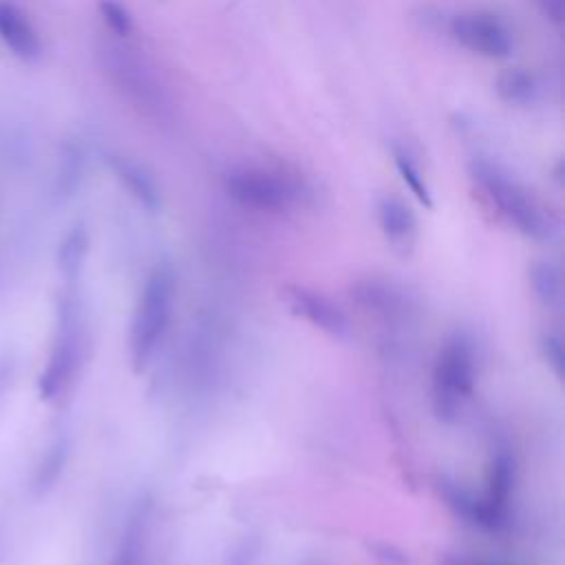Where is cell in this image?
Listing matches in <instances>:
<instances>
[{"label":"cell","mask_w":565,"mask_h":565,"mask_svg":"<svg viewBox=\"0 0 565 565\" xmlns=\"http://www.w3.org/2000/svg\"><path fill=\"white\" fill-rule=\"evenodd\" d=\"M468 177H471L479 197L486 201V206L493 208L495 215L501 221H506L510 228L537 241H546L552 237L554 221L550 212L530 195L526 186H521L515 177H510L506 170H501L490 162H482V159H475L468 166Z\"/></svg>","instance_id":"cell-1"},{"label":"cell","mask_w":565,"mask_h":565,"mask_svg":"<svg viewBox=\"0 0 565 565\" xmlns=\"http://www.w3.org/2000/svg\"><path fill=\"white\" fill-rule=\"evenodd\" d=\"M98 58L113 89L137 113L153 122L173 120V98H170L162 80L157 78L155 69L137 56V51L117 45V42H104Z\"/></svg>","instance_id":"cell-2"},{"label":"cell","mask_w":565,"mask_h":565,"mask_svg":"<svg viewBox=\"0 0 565 565\" xmlns=\"http://www.w3.org/2000/svg\"><path fill=\"white\" fill-rule=\"evenodd\" d=\"M175 285V272L170 265H155L153 272L146 276L129 336V354L135 373L146 371L164 343L170 318H173Z\"/></svg>","instance_id":"cell-3"},{"label":"cell","mask_w":565,"mask_h":565,"mask_svg":"<svg viewBox=\"0 0 565 565\" xmlns=\"http://www.w3.org/2000/svg\"><path fill=\"white\" fill-rule=\"evenodd\" d=\"M84 360V327L76 283H67V290L58 305V327L53 347L42 371L38 389L42 400H58L76 382Z\"/></svg>","instance_id":"cell-4"},{"label":"cell","mask_w":565,"mask_h":565,"mask_svg":"<svg viewBox=\"0 0 565 565\" xmlns=\"http://www.w3.org/2000/svg\"><path fill=\"white\" fill-rule=\"evenodd\" d=\"M477 382L475 351L464 336L446 340L433 367V411L437 420L453 424L471 400Z\"/></svg>","instance_id":"cell-5"},{"label":"cell","mask_w":565,"mask_h":565,"mask_svg":"<svg viewBox=\"0 0 565 565\" xmlns=\"http://www.w3.org/2000/svg\"><path fill=\"white\" fill-rule=\"evenodd\" d=\"M223 188L237 204L250 210L272 212V215L290 210L301 197V190L292 177L261 166H239L228 170L223 177Z\"/></svg>","instance_id":"cell-6"},{"label":"cell","mask_w":565,"mask_h":565,"mask_svg":"<svg viewBox=\"0 0 565 565\" xmlns=\"http://www.w3.org/2000/svg\"><path fill=\"white\" fill-rule=\"evenodd\" d=\"M449 34L475 56L501 60L508 58L515 49V36L510 27L495 14L466 12L449 20Z\"/></svg>","instance_id":"cell-7"},{"label":"cell","mask_w":565,"mask_h":565,"mask_svg":"<svg viewBox=\"0 0 565 565\" xmlns=\"http://www.w3.org/2000/svg\"><path fill=\"white\" fill-rule=\"evenodd\" d=\"M285 303L292 309V314L301 316L303 321L321 329L327 336L347 338L351 332L347 314L332 298H327L321 292L309 290V287H287Z\"/></svg>","instance_id":"cell-8"},{"label":"cell","mask_w":565,"mask_h":565,"mask_svg":"<svg viewBox=\"0 0 565 565\" xmlns=\"http://www.w3.org/2000/svg\"><path fill=\"white\" fill-rule=\"evenodd\" d=\"M0 42L25 65H36L45 53L40 31L31 23L25 9L18 7L14 0H0Z\"/></svg>","instance_id":"cell-9"},{"label":"cell","mask_w":565,"mask_h":565,"mask_svg":"<svg viewBox=\"0 0 565 565\" xmlns=\"http://www.w3.org/2000/svg\"><path fill=\"white\" fill-rule=\"evenodd\" d=\"M515 486V462L506 451L497 453L488 473V490L482 506L475 510L479 524L486 528H504L508 524L510 499Z\"/></svg>","instance_id":"cell-10"},{"label":"cell","mask_w":565,"mask_h":565,"mask_svg":"<svg viewBox=\"0 0 565 565\" xmlns=\"http://www.w3.org/2000/svg\"><path fill=\"white\" fill-rule=\"evenodd\" d=\"M148 543H151V504L142 499L126 519L111 565H148Z\"/></svg>","instance_id":"cell-11"},{"label":"cell","mask_w":565,"mask_h":565,"mask_svg":"<svg viewBox=\"0 0 565 565\" xmlns=\"http://www.w3.org/2000/svg\"><path fill=\"white\" fill-rule=\"evenodd\" d=\"M378 223L385 239L396 250L409 252L418 239V219L413 210L398 197H382L378 201Z\"/></svg>","instance_id":"cell-12"},{"label":"cell","mask_w":565,"mask_h":565,"mask_svg":"<svg viewBox=\"0 0 565 565\" xmlns=\"http://www.w3.org/2000/svg\"><path fill=\"white\" fill-rule=\"evenodd\" d=\"M109 168L115 175V179L120 181L126 190H129V195L137 201V204L151 212H155L159 206H162V195H159L155 179L144 166L133 162V159L129 157L111 155Z\"/></svg>","instance_id":"cell-13"},{"label":"cell","mask_w":565,"mask_h":565,"mask_svg":"<svg viewBox=\"0 0 565 565\" xmlns=\"http://www.w3.org/2000/svg\"><path fill=\"white\" fill-rule=\"evenodd\" d=\"M495 93L510 106H528L539 98L541 84L535 73L521 67L501 71L495 80Z\"/></svg>","instance_id":"cell-14"},{"label":"cell","mask_w":565,"mask_h":565,"mask_svg":"<svg viewBox=\"0 0 565 565\" xmlns=\"http://www.w3.org/2000/svg\"><path fill=\"white\" fill-rule=\"evenodd\" d=\"M89 254V232L82 223H76L60 243L58 250V268L62 279L67 283H78L80 272L84 268V261H87Z\"/></svg>","instance_id":"cell-15"},{"label":"cell","mask_w":565,"mask_h":565,"mask_svg":"<svg viewBox=\"0 0 565 565\" xmlns=\"http://www.w3.org/2000/svg\"><path fill=\"white\" fill-rule=\"evenodd\" d=\"M84 166H87V157H84L82 146L69 142L62 148L56 177H53V193H56L58 199L73 197V193H76L78 186L82 184Z\"/></svg>","instance_id":"cell-16"},{"label":"cell","mask_w":565,"mask_h":565,"mask_svg":"<svg viewBox=\"0 0 565 565\" xmlns=\"http://www.w3.org/2000/svg\"><path fill=\"white\" fill-rule=\"evenodd\" d=\"M530 287L539 301L546 307H559L563 301V279L561 270L550 261L532 263L528 272Z\"/></svg>","instance_id":"cell-17"},{"label":"cell","mask_w":565,"mask_h":565,"mask_svg":"<svg viewBox=\"0 0 565 565\" xmlns=\"http://www.w3.org/2000/svg\"><path fill=\"white\" fill-rule=\"evenodd\" d=\"M391 153H393V164H396L402 181L409 186L413 197L418 199L422 206L433 208L431 188H429V184H426V179H424V175H422L420 166L415 164L413 157H411L407 151H404V148H400V146H393Z\"/></svg>","instance_id":"cell-18"},{"label":"cell","mask_w":565,"mask_h":565,"mask_svg":"<svg viewBox=\"0 0 565 565\" xmlns=\"http://www.w3.org/2000/svg\"><path fill=\"white\" fill-rule=\"evenodd\" d=\"M98 12L115 38H129L135 29L133 14L120 0H100Z\"/></svg>","instance_id":"cell-19"},{"label":"cell","mask_w":565,"mask_h":565,"mask_svg":"<svg viewBox=\"0 0 565 565\" xmlns=\"http://www.w3.org/2000/svg\"><path fill=\"white\" fill-rule=\"evenodd\" d=\"M67 464V444L65 442H58L53 449L45 455V462L38 466V473H36V488L38 490H47L53 484H56V479L60 477L62 468Z\"/></svg>","instance_id":"cell-20"},{"label":"cell","mask_w":565,"mask_h":565,"mask_svg":"<svg viewBox=\"0 0 565 565\" xmlns=\"http://www.w3.org/2000/svg\"><path fill=\"white\" fill-rule=\"evenodd\" d=\"M543 347H546V356L554 365V373H557L559 378H563V349H561V343H559L557 338L548 336L546 340H543Z\"/></svg>","instance_id":"cell-21"},{"label":"cell","mask_w":565,"mask_h":565,"mask_svg":"<svg viewBox=\"0 0 565 565\" xmlns=\"http://www.w3.org/2000/svg\"><path fill=\"white\" fill-rule=\"evenodd\" d=\"M543 12L552 20V23L561 25L563 23V7H565V0H539Z\"/></svg>","instance_id":"cell-22"}]
</instances>
